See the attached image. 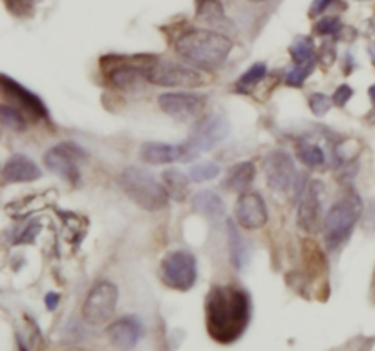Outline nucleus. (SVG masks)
Masks as SVG:
<instances>
[{
    "label": "nucleus",
    "mask_w": 375,
    "mask_h": 351,
    "mask_svg": "<svg viewBox=\"0 0 375 351\" xmlns=\"http://www.w3.org/2000/svg\"><path fill=\"white\" fill-rule=\"evenodd\" d=\"M368 95H370L372 103H374V106H375V85L370 86V90H368Z\"/></svg>",
    "instance_id": "obj_36"
},
{
    "label": "nucleus",
    "mask_w": 375,
    "mask_h": 351,
    "mask_svg": "<svg viewBox=\"0 0 375 351\" xmlns=\"http://www.w3.org/2000/svg\"><path fill=\"white\" fill-rule=\"evenodd\" d=\"M59 302H61V294L55 293V291H52V293H48L46 296H44V304H46L48 311H55Z\"/></svg>",
    "instance_id": "obj_35"
},
{
    "label": "nucleus",
    "mask_w": 375,
    "mask_h": 351,
    "mask_svg": "<svg viewBox=\"0 0 375 351\" xmlns=\"http://www.w3.org/2000/svg\"><path fill=\"white\" fill-rule=\"evenodd\" d=\"M207 97L190 92H167L157 97V105L176 121H192L201 115Z\"/></svg>",
    "instance_id": "obj_10"
},
{
    "label": "nucleus",
    "mask_w": 375,
    "mask_h": 351,
    "mask_svg": "<svg viewBox=\"0 0 375 351\" xmlns=\"http://www.w3.org/2000/svg\"><path fill=\"white\" fill-rule=\"evenodd\" d=\"M352 95H353V88L352 86H348V85H341L335 90V94H333V105H337V106H346V103L350 99H352Z\"/></svg>",
    "instance_id": "obj_32"
},
{
    "label": "nucleus",
    "mask_w": 375,
    "mask_h": 351,
    "mask_svg": "<svg viewBox=\"0 0 375 351\" xmlns=\"http://www.w3.org/2000/svg\"><path fill=\"white\" fill-rule=\"evenodd\" d=\"M119 302V289L114 282L101 280L88 291L83 302V318L88 326H103L112 320Z\"/></svg>",
    "instance_id": "obj_6"
},
{
    "label": "nucleus",
    "mask_w": 375,
    "mask_h": 351,
    "mask_svg": "<svg viewBox=\"0 0 375 351\" xmlns=\"http://www.w3.org/2000/svg\"><path fill=\"white\" fill-rule=\"evenodd\" d=\"M267 76V66L264 62H257V64H253L249 70L240 77V81H238V86H243V88H249V86L258 85L260 81H264V77Z\"/></svg>",
    "instance_id": "obj_29"
},
{
    "label": "nucleus",
    "mask_w": 375,
    "mask_h": 351,
    "mask_svg": "<svg viewBox=\"0 0 375 351\" xmlns=\"http://www.w3.org/2000/svg\"><path fill=\"white\" fill-rule=\"evenodd\" d=\"M110 83L125 92H139L147 85V66H134V64H119L108 73Z\"/></svg>",
    "instance_id": "obj_18"
},
{
    "label": "nucleus",
    "mask_w": 375,
    "mask_h": 351,
    "mask_svg": "<svg viewBox=\"0 0 375 351\" xmlns=\"http://www.w3.org/2000/svg\"><path fill=\"white\" fill-rule=\"evenodd\" d=\"M297 157L300 159V163H304L309 169H320L326 163V154L318 145L313 143H302L297 148Z\"/></svg>",
    "instance_id": "obj_23"
},
{
    "label": "nucleus",
    "mask_w": 375,
    "mask_h": 351,
    "mask_svg": "<svg viewBox=\"0 0 375 351\" xmlns=\"http://www.w3.org/2000/svg\"><path fill=\"white\" fill-rule=\"evenodd\" d=\"M324 185L320 181L311 180L304 189L299 205V225L306 233H315L320 225V203H323Z\"/></svg>",
    "instance_id": "obj_14"
},
{
    "label": "nucleus",
    "mask_w": 375,
    "mask_h": 351,
    "mask_svg": "<svg viewBox=\"0 0 375 351\" xmlns=\"http://www.w3.org/2000/svg\"><path fill=\"white\" fill-rule=\"evenodd\" d=\"M236 223L247 231L264 227L267 223L266 201L258 192H242L236 199Z\"/></svg>",
    "instance_id": "obj_13"
},
{
    "label": "nucleus",
    "mask_w": 375,
    "mask_h": 351,
    "mask_svg": "<svg viewBox=\"0 0 375 351\" xmlns=\"http://www.w3.org/2000/svg\"><path fill=\"white\" fill-rule=\"evenodd\" d=\"M10 2H24V0H10Z\"/></svg>",
    "instance_id": "obj_37"
},
{
    "label": "nucleus",
    "mask_w": 375,
    "mask_h": 351,
    "mask_svg": "<svg viewBox=\"0 0 375 351\" xmlns=\"http://www.w3.org/2000/svg\"><path fill=\"white\" fill-rule=\"evenodd\" d=\"M185 156V148L183 145H171V143H160V141H148L143 143L139 157L143 163L147 165H169Z\"/></svg>",
    "instance_id": "obj_16"
},
{
    "label": "nucleus",
    "mask_w": 375,
    "mask_h": 351,
    "mask_svg": "<svg viewBox=\"0 0 375 351\" xmlns=\"http://www.w3.org/2000/svg\"><path fill=\"white\" fill-rule=\"evenodd\" d=\"M118 185L125 196L132 199L134 203L143 210H162L169 203L163 181H157L153 172L145 171L141 166H127L118 178Z\"/></svg>",
    "instance_id": "obj_3"
},
{
    "label": "nucleus",
    "mask_w": 375,
    "mask_h": 351,
    "mask_svg": "<svg viewBox=\"0 0 375 351\" xmlns=\"http://www.w3.org/2000/svg\"><path fill=\"white\" fill-rule=\"evenodd\" d=\"M341 29V19L339 17H323L315 24V31L318 35H333Z\"/></svg>",
    "instance_id": "obj_31"
},
{
    "label": "nucleus",
    "mask_w": 375,
    "mask_h": 351,
    "mask_svg": "<svg viewBox=\"0 0 375 351\" xmlns=\"http://www.w3.org/2000/svg\"><path fill=\"white\" fill-rule=\"evenodd\" d=\"M0 81H2V90H4V94L13 97L15 103H19L24 110H28L34 117L37 119L50 117L46 105H44V101L41 99L38 95H35L34 92L28 90V88H24L20 83L13 81V79H10L8 76H2Z\"/></svg>",
    "instance_id": "obj_15"
},
{
    "label": "nucleus",
    "mask_w": 375,
    "mask_h": 351,
    "mask_svg": "<svg viewBox=\"0 0 375 351\" xmlns=\"http://www.w3.org/2000/svg\"><path fill=\"white\" fill-rule=\"evenodd\" d=\"M315 70V57L308 59L304 62H299L297 66L291 71H288V77H285V83L290 86H302L304 81L311 76V71Z\"/></svg>",
    "instance_id": "obj_28"
},
{
    "label": "nucleus",
    "mask_w": 375,
    "mask_h": 351,
    "mask_svg": "<svg viewBox=\"0 0 375 351\" xmlns=\"http://www.w3.org/2000/svg\"><path fill=\"white\" fill-rule=\"evenodd\" d=\"M147 79L150 85L165 88H198L207 83V77L196 68L172 61H154L147 64Z\"/></svg>",
    "instance_id": "obj_8"
},
{
    "label": "nucleus",
    "mask_w": 375,
    "mask_h": 351,
    "mask_svg": "<svg viewBox=\"0 0 375 351\" xmlns=\"http://www.w3.org/2000/svg\"><path fill=\"white\" fill-rule=\"evenodd\" d=\"M313 52H315L313 38L306 37V35H299L290 46L291 57H293V61L297 62V64H299V62L308 61V59H313Z\"/></svg>",
    "instance_id": "obj_24"
},
{
    "label": "nucleus",
    "mask_w": 375,
    "mask_h": 351,
    "mask_svg": "<svg viewBox=\"0 0 375 351\" xmlns=\"http://www.w3.org/2000/svg\"><path fill=\"white\" fill-rule=\"evenodd\" d=\"M162 181L165 185L169 198L176 201H185L190 194V178L178 169H167L162 174Z\"/></svg>",
    "instance_id": "obj_22"
},
{
    "label": "nucleus",
    "mask_w": 375,
    "mask_h": 351,
    "mask_svg": "<svg viewBox=\"0 0 375 351\" xmlns=\"http://www.w3.org/2000/svg\"><path fill=\"white\" fill-rule=\"evenodd\" d=\"M333 105V99H330L326 94H313L309 97V110L313 112L317 117H323L330 112Z\"/></svg>",
    "instance_id": "obj_30"
},
{
    "label": "nucleus",
    "mask_w": 375,
    "mask_h": 351,
    "mask_svg": "<svg viewBox=\"0 0 375 351\" xmlns=\"http://www.w3.org/2000/svg\"><path fill=\"white\" fill-rule=\"evenodd\" d=\"M41 233V225L38 223H31V225H28V227L24 229L22 233L19 234V238L15 240V243H29L34 242L35 236Z\"/></svg>",
    "instance_id": "obj_33"
},
{
    "label": "nucleus",
    "mask_w": 375,
    "mask_h": 351,
    "mask_svg": "<svg viewBox=\"0 0 375 351\" xmlns=\"http://www.w3.org/2000/svg\"><path fill=\"white\" fill-rule=\"evenodd\" d=\"M86 159H88V154L76 143H61L44 154V165L48 171L61 176L70 183H79L81 180L79 166Z\"/></svg>",
    "instance_id": "obj_9"
},
{
    "label": "nucleus",
    "mask_w": 375,
    "mask_h": 351,
    "mask_svg": "<svg viewBox=\"0 0 375 351\" xmlns=\"http://www.w3.org/2000/svg\"><path fill=\"white\" fill-rule=\"evenodd\" d=\"M196 13H198L199 19L213 24H220L225 20V15H223L220 0H198V10H196Z\"/></svg>",
    "instance_id": "obj_25"
},
{
    "label": "nucleus",
    "mask_w": 375,
    "mask_h": 351,
    "mask_svg": "<svg viewBox=\"0 0 375 351\" xmlns=\"http://www.w3.org/2000/svg\"><path fill=\"white\" fill-rule=\"evenodd\" d=\"M0 119H2V124L6 129L13 130V132H22L26 129V119L20 114L19 110L13 108L10 105L0 106Z\"/></svg>",
    "instance_id": "obj_26"
},
{
    "label": "nucleus",
    "mask_w": 375,
    "mask_h": 351,
    "mask_svg": "<svg viewBox=\"0 0 375 351\" xmlns=\"http://www.w3.org/2000/svg\"><path fill=\"white\" fill-rule=\"evenodd\" d=\"M162 282L174 291H190L198 280V262L192 252L185 249L169 251L160 262Z\"/></svg>",
    "instance_id": "obj_5"
},
{
    "label": "nucleus",
    "mask_w": 375,
    "mask_h": 351,
    "mask_svg": "<svg viewBox=\"0 0 375 351\" xmlns=\"http://www.w3.org/2000/svg\"><path fill=\"white\" fill-rule=\"evenodd\" d=\"M333 0H313V4H311V10H309V15L311 17H317V15H323V11L332 4Z\"/></svg>",
    "instance_id": "obj_34"
},
{
    "label": "nucleus",
    "mask_w": 375,
    "mask_h": 351,
    "mask_svg": "<svg viewBox=\"0 0 375 351\" xmlns=\"http://www.w3.org/2000/svg\"><path fill=\"white\" fill-rule=\"evenodd\" d=\"M251 320V299L236 285L213 287L205 300V328L220 344H233L246 333Z\"/></svg>",
    "instance_id": "obj_1"
},
{
    "label": "nucleus",
    "mask_w": 375,
    "mask_h": 351,
    "mask_svg": "<svg viewBox=\"0 0 375 351\" xmlns=\"http://www.w3.org/2000/svg\"><path fill=\"white\" fill-rule=\"evenodd\" d=\"M231 134V123L227 117L220 114H211L204 117L199 123H196L194 130L190 134V138L183 145L185 148V159L198 157L199 154L209 152L216 145L229 138Z\"/></svg>",
    "instance_id": "obj_7"
},
{
    "label": "nucleus",
    "mask_w": 375,
    "mask_h": 351,
    "mask_svg": "<svg viewBox=\"0 0 375 351\" xmlns=\"http://www.w3.org/2000/svg\"><path fill=\"white\" fill-rule=\"evenodd\" d=\"M192 207L198 214H201L204 218L211 220V222H218L225 214V207L223 201L214 190H199L192 196Z\"/></svg>",
    "instance_id": "obj_20"
},
{
    "label": "nucleus",
    "mask_w": 375,
    "mask_h": 351,
    "mask_svg": "<svg viewBox=\"0 0 375 351\" xmlns=\"http://www.w3.org/2000/svg\"><path fill=\"white\" fill-rule=\"evenodd\" d=\"M143 322L138 315H123L106 329L112 346L121 351H132L143 338Z\"/></svg>",
    "instance_id": "obj_12"
},
{
    "label": "nucleus",
    "mask_w": 375,
    "mask_h": 351,
    "mask_svg": "<svg viewBox=\"0 0 375 351\" xmlns=\"http://www.w3.org/2000/svg\"><path fill=\"white\" fill-rule=\"evenodd\" d=\"M255 165L251 162H242L238 165L231 166L227 172V178H225V189H229L231 192H247L251 183L255 181Z\"/></svg>",
    "instance_id": "obj_21"
},
{
    "label": "nucleus",
    "mask_w": 375,
    "mask_h": 351,
    "mask_svg": "<svg viewBox=\"0 0 375 351\" xmlns=\"http://www.w3.org/2000/svg\"><path fill=\"white\" fill-rule=\"evenodd\" d=\"M362 214V199L357 192H348L337 203L328 210L323 223V233L326 245L330 249H337L346 242L352 234L355 223Z\"/></svg>",
    "instance_id": "obj_4"
},
{
    "label": "nucleus",
    "mask_w": 375,
    "mask_h": 351,
    "mask_svg": "<svg viewBox=\"0 0 375 351\" xmlns=\"http://www.w3.org/2000/svg\"><path fill=\"white\" fill-rule=\"evenodd\" d=\"M2 178L6 183H29L41 178V169L34 159L24 154H15L6 162L2 169Z\"/></svg>",
    "instance_id": "obj_17"
},
{
    "label": "nucleus",
    "mask_w": 375,
    "mask_h": 351,
    "mask_svg": "<svg viewBox=\"0 0 375 351\" xmlns=\"http://www.w3.org/2000/svg\"><path fill=\"white\" fill-rule=\"evenodd\" d=\"M220 174V165L214 162H205V163H196L194 166H190L189 178L194 183H204V181L214 180Z\"/></svg>",
    "instance_id": "obj_27"
},
{
    "label": "nucleus",
    "mask_w": 375,
    "mask_h": 351,
    "mask_svg": "<svg viewBox=\"0 0 375 351\" xmlns=\"http://www.w3.org/2000/svg\"><path fill=\"white\" fill-rule=\"evenodd\" d=\"M174 50L190 64L214 68L222 64L233 50V41L227 35L211 29H190L176 38Z\"/></svg>",
    "instance_id": "obj_2"
},
{
    "label": "nucleus",
    "mask_w": 375,
    "mask_h": 351,
    "mask_svg": "<svg viewBox=\"0 0 375 351\" xmlns=\"http://www.w3.org/2000/svg\"><path fill=\"white\" fill-rule=\"evenodd\" d=\"M255 2H262V0H255Z\"/></svg>",
    "instance_id": "obj_38"
},
{
    "label": "nucleus",
    "mask_w": 375,
    "mask_h": 351,
    "mask_svg": "<svg viewBox=\"0 0 375 351\" xmlns=\"http://www.w3.org/2000/svg\"><path fill=\"white\" fill-rule=\"evenodd\" d=\"M262 171L266 174L267 185L276 192L290 190L297 181V166L293 157L284 150H271L262 162Z\"/></svg>",
    "instance_id": "obj_11"
},
{
    "label": "nucleus",
    "mask_w": 375,
    "mask_h": 351,
    "mask_svg": "<svg viewBox=\"0 0 375 351\" xmlns=\"http://www.w3.org/2000/svg\"><path fill=\"white\" fill-rule=\"evenodd\" d=\"M227 243H229V258H231V266L236 271H243V267L249 262V245H247L246 238L242 236L240 229L233 220H229L227 225Z\"/></svg>",
    "instance_id": "obj_19"
}]
</instances>
